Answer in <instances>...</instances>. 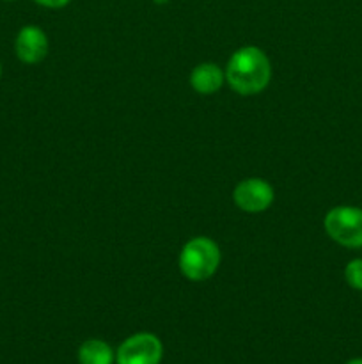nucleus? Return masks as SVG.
Wrapping results in <instances>:
<instances>
[{"label": "nucleus", "instance_id": "1", "mask_svg": "<svg viewBox=\"0 0 362 364\" xmlns=\"http://www.w3.org/2000/svg\"><path fill=\"white\" fill-rule=\"evenodd\" d=\"M272 78L268 55L258 46H243L231 55L226 68V80L234 92L252 96L266 89Z\"/></svg>", "mask_w": 362, "mask_h": 364}, {"label": "nucleus", "instance_id": "2", "mask_svg": "<svg viewBox=\"0 0 362 364\" xmlns=\"http://www.w3.org/2000/svg\"><path fill=\"white\" fill-rule=\"evenodd\" d=\"M220 249L212 238L195 237L180 252V270L188 281H206L219 270Z\"/></svg>", "mask_w": 362, "mask_h": 364}, {"label": "nucleus", "instance_id": "3", "mask_svg": "<svg viewBox=\"0 0 362 364\" xmlns=\"http://www.w3.org/2000/svg\"><path fill=\"white\" fill-rule=\"evenodd\" d=\"M327 235L344 247H362V208L336 206L323 220Z\"/></svg>", "mask_w": 362, "mask_h": 364}, {"label": "nucleus", "instance_id": "4", "mask_svg": "<svg viewBox=\"0 0 362 364\" xmlns=\"http://www.w3.org/2000/svg\"><path fill=\"white\" fill-rule=\"evenodd\" d=\"M163 355L162 341L149 333H138L121 343L117 364H160Z\"/></svg>", "mask_w": 362, "mask_h": 364}, {"label": "nucleus", "instance_id": "5", "mask_svg": "<svg viewBox=\"0 0 362 364\" xmlns=\"http://www.w3.org/2000/svg\"><path fill=\"white\" fill-rule=\"evenodd\" d=\"M275 192L263 178H247L240 181L233 191V201L241 212L261 213L272 206Z\"/></svg>", "mask_w": 362, "mask_h": 364}, {"label": "nucleus", "instance_id": "6", "mask_svg": "<svg viewBox=\"0 0 362 364\" xmlns=\"http://www.w3.org/2000/svg\"><path fill=\"white\" fill-rule=\"evenodd\" d=\"M48 38H46L45 31L35 25H25L20 28L14 41V50L21 63L25 64H38L48 53Z\"/></svg>", "mask_w": 362, "mask_h": 364}, {"label": "nucleus", "instance_id": "7", "mask_svg": "<svg viewBox=\"0 0 362 364\" xmlns=\"http://www.w3.org/2000/svg\"><path fill=\"white\" fill-rule=\"evenodd\" d=\"M226 73L215 63H202L195 66L190 73V85L199 95H213L224 84Z\"/></svg>", "mask_w": 362, "mask_h": 364}, {"label": "nucleus", "instance_id": "8", "mask_svg": "<svg viewBox=\"0 0 362 364\" xmlns=\"http://www.w3.org/2000/svg\"><path fill=\"white\" fill-rule=\"evenodd\" d=\"M80 364H112L114 352L110 345L102 340H87L78 348Z\"/></svg>", "mask_w": 362, "mask_h": 364}, {"label": "nucleus", "instance_id": "9", "mask_svg": "<svg viewBox=\"0 0 362 364\" xmlns=\"http://www.w3.org/2000/svg\"><path fill=\"white\" fill-rule=\"evenodd\" d=\"M344 279H346V283L350 284L351 288L362 291V259L361 258L351 259V262L348 263L346 269H344Z\"/></svg>", "mask_w": 362, "mask_h": 364}, {"label": "nucleus", "instance_id": "10", "mask_svg": "<svg viewBox=\"0 0 362 364\" xmlns=\"http://www.w3.org/2000/svg\"><path fill=\"white\" fill-rule=\"evenodd\" d=\"M34 2L43 7H48V9H62V7H66L71 0H34Z\"/></svg>", "mask_w": 362, "mask_h": 364}, {"label": "nucleus", "instance_id": "11", "mask_svg": "<svg viewBox=\"0 0 362 364\" xmlns=\"http://www.w3.org/2000/svg\"><path fill=\"white\" fill-rule=\"evenodd\" d=\"M346 364H362V359H351V361H348Z\"/></svg>", "mask_w": 362, "mask_h": 364}, {"label": "nucleus", "instance_id": "12", "mask_svg": "<svg viewBox=\"0 0 362 364\" xmlns=\"http://www.w3.org/2000/svg\"><path fill=\"white\" fill-rule=\"evenodd\" d=\"M156 4H165V2H169V0H155Z\"/></svg>", "mask_w": 362, "mask_h": 364}, {"label": "nucleus", "instance_id": "13", "mask_svg": "<svg viewBox=\"0 0 362 364\" xmlns=\"http://www.w3.org/2000/svg\"><path fill=\"white\" fill-rule=\"evenodd\" d=\"M0 77H2V66H0Z\"/></svg>", "mask_w": 362, "mask_h": 364}, {"label": "nucleus", "instance_id": "14", "mask_svg": "<svg viewBox=\"0 0 362 364\" xmlns=\"http://www.w3.org/2000/svg\"><path fill=\"white\" fill-rule=\"evenodd\" d=\"M6 2H14V0H6Z\"/></svg>", "mask_w": 362, "mask_h": 364}]
</instances>
